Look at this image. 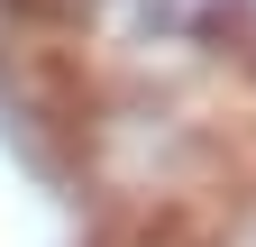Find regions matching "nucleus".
Listing matches in <instances>:
<instances>
[{
  "label": "nucleus",
  "instance_id": "obj_1",
  "mask_svg": "<svg viewBox=\"0 0 256 247\" xmlns=\"http://www.w3.org/2000/svg\"><path fill=\"white\" fill-rule=\"evenodd\" d=\"M119 247H256V183H238L220 210H202L192 229H165V238H119Z\"/></svg>",
  "mask_w": 256,
  "mask_h": 247
}]
</instances>
